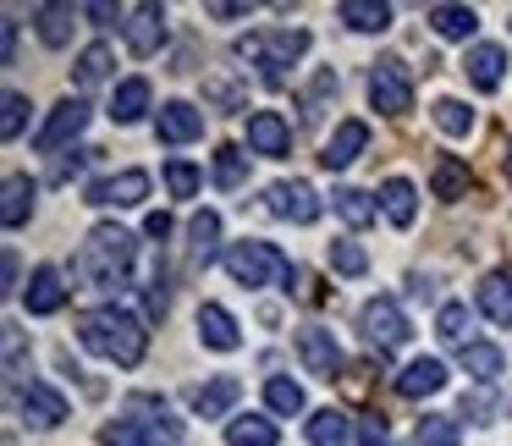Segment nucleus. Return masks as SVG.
<instances>
[{"label": "nucleus", "mask_w": 512, "mask_h": 446, "mask_svg": "<svg viewBox=\"0 0 512 446\" xmlns=\"http://www.w3.org/2000/svg\"><path fill=\"white\" fill-rule=\"evenodd\" d=\"M133 259H138L133 232H122V226H94L83 237L72 270H78V281L89 292H122V287H133Z\"/></svg>", "instance_id": "f257e3e1"}, {"label": "nucleus", "mask_w": 512, "mask_h": 446, "mask_svg": "<svg viewBox=\"0 0 512 446\" xmlns=\"http://www.w3.org/2000/svg\"><path fill=\"white\" fill-rule=\"evenodd\" d=\"M78 342L89 347L94 358H111V364H122V369H133L138 358L149 353L144 320H138L133 309H122V303H105V309H94L89 320L78 325Z\"/></svg>", "instance_id": "f03ea898"}, {"label": "nucleus", "mask_w": 512, "mask_h": 446, "mask_svg": "<svg viewBox=\"0 0 512 446\" xmlns=\"http://www.w3.org/2000/svg\"><path fill=\"white\" fill-rule=\"evenodd\" d=\"M226 276H232L237 287H248V292H254V287H270V281H281V292L298 287V270H292V259L281 254L276 243H254V237L226 248Z\"/></svg>", "instance_id": "7ed1b4c3"}, {"label": "nucleus", "mask_w": 512, "mask_h": 446, "mask_svg": "<svg viewBox=\"0 0 512 446\" xmlns=\"http://www.w3.org/2000/svg\"><path fill=\"white\" fill-rule=\"evenodd\" d=\"M309 50V34L303 28H270V34H248L243 45H237V56H254L259 78L270 83V89H281L287 83V67Z\"/></svg>", "instance_id": "20e7f679"}, {"label": "nucleus", "mask_w": 512, "mask_h": 446, "mask_svg": "<svg viewBox=\"0 0 512 446\" xmlns=\"http://www.w3.org/2000/svg\"><path fill=\"white\" fill-rule=\"evenodd\" d=\"M369 100L380 116H408L413 111V72L402 56H380L369 67Z\"/></svg>", "instance_id": "39448f33"}, {"label": "nucleus", "mask_w": 512, "mask_h": 446, "mask_svg": "<svg viewBox=\"0 0 512 446\" xmlns=\"http://www.w3.org/2000/svg\"><path fill=\"white\" fill-rule=\"evenodd\" d=\"M127 424H133L138 446H182V419H171L166 397H149V391L127 397Z\"/></svg>", "instance_id": "423d86ee"}, {"label": "nucleus", "mask_w": 512, "mask_h": 446, "mask_svg": "<svg viewBox=\"0 0 512 446\" xmlns=\"http://www.w3.org/2000/svg\"><path fill=\"white\" fill-rule=\"evenodd\" d=\"M358 331H364L369 347H380V353H391V347L408 342V314H402L397 298H369L364 309H358Z\"/></svg>", "instance_id": "0eeeda50"}, {"label": "nucleus", "mask_w": 512, "mask_h": 446, "mask_svg": "<svg viewBox=\"0 0 512 446\" xmlns=\"http://www.w3.org/2000/svg\"><path fill=\"white\" fill-rule=\"evenodd\" d=\"M265 204H270V215H281V221H292V226H314V221H320V210H325L320 193H314L309 182H298V177H292V182H270Z\"/></svg>", "instance_id": "6e6552de"}, {"label": "nucleus", "mask_w": 512, "mask_h": 446, "mask_svg": "<svg viewBox=\"0 0 512 446\" xmlns=\"http://www.w3.org/2000/svg\"><path fill=\"white\" fill-rule=\"evenodd\" d=\"M122 34H127V50H133V56H155V50L166 45V6H160V0L127 6Z\"/></svg>", "instance_id": "1a4fd4ad"}, {"label": "nucleus", "mask_w": 512, "mask_h": 446, "mask_svg": "<svg viewBox=\"0 0 512 446\" xmlns=\"http://www.w3.org/2000/svg\"><path fill=\"white\" fill-rule=\"evenodd\" d=\"M83 127H89V105H83V100H61L56 111L45 116V127L34 133V149H39V155H56V149H67L72 138H83Z\"/></svg>", "instance_id": "9d476101"}, {"label": "nucleus", "mask_w": 512, "mask_h": 446, "mask_svg": "<svg viewBox=\"0 0 512 446\" xmlns=\"http://www.w3.org/2000/svg\"><path fill=\"white\" fill-rule=\"evenodd\" d=\"M89 204H100V210H133V204L149 199V171H116V177H100L89 182V193H83Z\"/></svg>", "instance_id": "9b49d317"}, {"label": "nucleus", "mask_w": 512, "mask_h": 446, "mask_svg": "<svg viewBox=\"0 0 512 446\" xmlns=\"http://www.w3.org/2000/svg\"><path fill=\"white\" fill-rule=\"evenodd\" d=\"M298 358H303V369L320 375V380L342 375V347H336V336L325 331V325H303L298 331Z\"/></svg>", "instance_id": "f8f14e48"}, {"label": "nucleus", "mask_w": 512, "mask_h": 446, "mask_svg": "<svg viewBox=\"0 0 512 446\" xmlns=\"http://www.w3.org/2000/svg\"><path fill=\"white\" fill-rule=\"evenodd\" d=\"M248 155H265V160L292 155L287 116H281V111H254V116H248Z\"/></svg>", "instance_id": "ddd939ff"}, {"label": "nucleus", "mask_w": 512, "mask_h": 446, "mask_svg": "<svg viewBox=\"0 0 512 446\" xmlns=\"http://www.w3.org/2000/svg\"><path fill=\"white\" fill-rule=\"evenodd\" d=\"M17 408H23L28 424H39V430H50V424L67 419V397H61L56 386H45V380H28V386H17Z\"/></svg>", "instance_id": "4468645a"}, {"label": "nucleus", "mask_w": 512, "mask_h": 446, "mask_svg": "<svg viewBox=\"0 0 512 446\" xmlns=\"http://www.w3.org/2000/svg\"><path fill=\"white\" fill-rule=\"evenodd\" d=\"M155 138L160 144H193V138H204V111L188 100H166L155 116Z\"/></svg>", "instance_id": "2eb2a0df"}, {"label": "nucleus", "mask_w": 512, "mask_h": 446, "mask_svg": "<svg viewBox=\"0 0 512 446\" xmlns=\"http://www.w3.org/2000/svg\"><path fill=\"white\" fill-rule=\"evenodd\" d=\"M364 144H369V122H336V133L325 138V149H320V166L325 171H342V166H353L358 155H364Z\"/></svg>", "instance_id": "dca6fc26"}, {"label": "nucleus", "mask_w": 512, "mask_h": 446, "mask_svg": "<svg viewBox=\"0 0 512 446\" xmlns=\"http://www.w3.org/2000/svg\"><path fill=\"white\" fill-rule=\"evenodd\" d=\"M23 303H28V314H61V303H67V276H61L56 265H39L34 276H28V287H23Z\"/></svg>", "instance_id": "f3484780"}, {"label": "nucleus", "mask_w": 512, "mask_h": 446, "mask_svg": "<svg viewBox=\"0 0 512 446\" xmlns=\"http://www.w3.org/2000/svg\"><path fill=\"white\" fill-rule=\"evenodd\" d=\"M237 397H243V380L237 375H215V380H204V386H193V413L199 419H226V413L237 408Z\"/></svg>", "instance_id": "a211bd4d"}, {"label": "nucleus", "mask_w": 512, "mask_h": 446, "mask_svg": "<svg viewBox=\"0 0 512 446\" xmlns=\"http://www.w3.org/2000/svg\"><path fill=\"white\" fill-rule=\"evenodd\" d=\"M463 72H468V83H474L479 94H496L501 78H507V50L501 45H474L463 56Z\"/></svg>", "instance_id": "6ab92c4d"}, {"label": "nucleus", "mask_w": 512, "mask_h": 446, "mask_svg": "<svg viewBox=\"0 0 512 446\" xmlns=\"http://www.w3.org/2000/svg\"><path fill=\"white\" fill-rule=\"evenodd\" d=\"M199 342L215 347V353H237V347H243V331H237V320L221 303H199Z\"/></svg>", "instance_id": "aec40b11"}, {"label": "nucleus", "mask_w": 512, "mask_h": 446, "mask_svg": "<svg viewBox=\"0 0 512 446\" xmlns=\"http://www.w3.org/2000/svg\"><path fill=\"white\" fill-rule=\"evenodd\" d=\"M188 248H193V265L210 270L215 259H221V215L215 210H199L188 221Z\"/></svg>", "instance_id": "412c9836"}, {"label": "nucleus", "mask_w": 512, "mask_h": 446, "mask_svg": "<svg viewBox=\"0 0 512 446\" xmlns=\"http://www.w3.org/2000/svg\"><path fill=\"white\" fill-rule=\"evenodd\" d=\"M457 364H463L479 386H496L501 369H507V353H501L496 342H468V347H457Z\"/></svg>", "instance_id": "4be33fe9"}, {"label": "nucleus", "mask_w": 512, "mask_h": 446, "mask_svg": "<svg viewBox=\"0 0 512 446\" xmlns=\"http://www.w3.org/2000/svg\"><path fill=\"white\" fill-rule=\"evenodd\" d=\"M149 100H155V89H149V78H127V83H116V94H111V122H122V127L144 122Z\"/></svg>", "instance_id": "5701e85b"}, {"label": "nucleus", "mask_w": 512, "mask_h": 446, "mask_svg": "<svg viewBox=\"0 0 512 446\" xmlns=\"http://www.w3.org/2000/svg\"><path fill=\"white\" fill-rule=\"evenodd\" d=\"M441 386H446V364H441V358H413V364L397 375L402 397H435Z\"/></svg>", "instance_id": "b1692460"}, {"label": "nucleus", "mask_w": 512, "mask_h": 446, "mask_svg": "<svg viewBox=\"0 0 512 446\" xmlns=\"http://www.w3.org/2000/svg\"><path fill=\"white\" fill-rule=\"evenodd\" d=\"M34 199H39V182H34V177H6V204H0V221H6V232L28 226Z\"/></svg>", "instance_id": "393cba45"}, {"label": "nucleus", "mask_w": 512, "mask_h": 446, "mask_svg": "<svg viewBox=\"0 0 512 446\" xmlns=\"http://www.w3.org/2000/svg\"><path fill=\"white\" fill-rule=\"evenodd\" d=\"M474 303H479V309H485L496 325H512V276L490 270V276L474 287Z\"/></svg>", "instance_id": "a878e982"}, {"label": "nucleus", "mask_w": 512, "mask_h": 446, "mask_svg": "<svg viewBox=\"0 0 512 446\" xmlns=\"http://www.w3.org/2000/svg\"><path fill=\"white\" fill-rule=\"evenodd\" d=\"M380 204H386V221L408 232V226H413V215H419V188H413L408 177H391L386 188H380Z\"/></svg>", "instance_id": "bb28decb"}, {"label": "nucleus", "mask_w": 512, "mask_h": 446, "mask_svg": "<svg viewBox=\"0 0 512 446\" xmlns=\"http://www.w3.org/2000/svg\"><path fill=\"white\" fill-rule=\"evenodd\" d=\"M83 17V6H34V23H39V39L50 50H61L72 39V23Z\"/></svg>", "instance_id": "cd10ccee"}, {"label": "nucleus", "mask_w": 512, "mask_h": 446, "mask_svg": "<svg viewBox=\"0 0 512 446\" xmlns=\"http://www.w3.org/2000/svg\"><path fill=\"white\" fill-rule=\"evenodd\" d=\"M336 17H342L353 34H386L391 28V6H375V0H342Z\"/></svg>", "instance_id": "c85d7f7f"}, {"label": "nucleus", "mask_w": 512, "mask_h": 446, "mask_svg": "<svg viewBox=\"0 0 512 446\" xmlns=\"http://www.w3.org/2000/svg\"><path fill=\"white\" fill-rule=\"evenodd\" d=\"M111 67H116L111 45H83V50H78V67H72V78H78V89H100V83L111 78Z\"/></svg>", "instance_id": "c756f323"}, {"label": "nucleus", "mask_w": 512, "mask_h": 446, "mask_svg": "<svg viewBox=\"0 0 512 446\" xmlns=\"http://www.w3.org/2000/svg\"><path fill=\"white\" fill-rule=\"evenodd\" d=\"M430 28L441 39H468L479 28V12H474V6H446V0H441V6H430Z\"/></svg>", "instance_id": "7c9ffc66"}, {"label": "nucleus", "mask_w": 512, "mask_h": 446, "mask_svg": "<svg viewBox=\"0 0 512 446\" xmlns=\"http://www.w3.org/2000/svg\"><path fill=\"white\" fill-rule=\"evenodd\" d=\"M276 441H281V430L270 419H259V413L226 424V446H276Z\"/></svg>", "instance_id": "2f4dec72"}, {"label": "nucleus", "mask_w": 512, "mask_h": 446, "mask_svg": "<svg viewBox=\"0 0 512 446\" xmlns=\"http://www.w3.org/2000/svg\"><path fill=\"white\" fill-rule=\"evenodd\" d=\"M303 435H309V446H347V413H336V408L309 413Z\"/></svg>", "instance_id": "473e14b6"}, {"label": "nucleus", "mask_w": 512, "mask_h": 446, "mask_svg": "<svg viewBox=\"0 0 512 446\" xmlns=\"http://www.w3.org/2000/svg\"><path fill=\"white\" fill-rule=\"evenodd\" d=\"M430 188H435V199H463L468 193V166L457 155H441L435 171H430Z\"/></svg>", "instance_id": "72a5a7b5"}, {"label": "nucleus", "mask_w": 512, "mask_h": 446, "mask_svg": "<svg viewBox=\"0 0 512 446\" xmlns=\"http://www.w3.org/2000/svg\"><path fill=\"white\" fill-rule=\"evenodd\" d=\"M342 89V78H336V67H320L314 72V83L303 89V122H320L325 105H331V94Z\"/></svg>", "instance_id": "f704fd0d"}, {"label": "nucleus", "mask_w": 512, "mask_h": 446, "mask_svg": "<svg viewBox=\"0 0 512 446\" xmlns=\"http://www.w3.org/2000/svg\"><path fill=\"white\" fill-rule=\"evenodd\" d=\"M435 336L446 347H468V303H441L435 309Z\"/></svg>", "instance_id": "c9c22d12"}, {"label": "nucleus", "mask_w": 512, "mask_h": 446, "mask_svg": "<svg viewBox=\"0 0 512 446\" xmlns=\"http://www.w3.org/2000/svg\"><path fill=\"white\" fill-rule=\"evenodd\" d=\"M248 182V155L237 144H226V149H215V188H243Z\"/></svg>", "instance_id": "e433bc0d"}, {"label": "nucleus", "mask_w": 512, "mask_h": 446, "mask_svg": "<svg viewBox=\"0 0 512 446\" xmlns=\"http://www.w3.org/2000/svg\"><path fill=\"white\" fill-rule=\"evenodd\" d=\"M419 446H463V424L446 413H424L419 419Z\"/></svg>", "instance_id": "4c0bfd02"}, {"label": "nucleus", "mask_w": 512, "mask_h": 446, "mask_svg": "<svg viewBox=\"0 0 512 446\" xmlns=\"http://www.w3.org/2000/svg\"><path fill=\"white\" fill-rule=\"evenodd\" d=\"M265 402H270V413H303V386L298 380H287V375H270L265 380Z\"/></svg>", "instance_id": "58836bf2"}, {"label": "nucleus", "mask_w": 512, "mask_h": 446, "mask_svg": "<svg viewBox=\"0 0 512 446\" xmlns=\"http://www.w3.org/2000/svg\"><path fill=\"white\" fill-rule=\"evenodd\" d=\"M199 182H204V171L193 166V160H182V155L166 160V188H171V199H193V193H199Z\"/></svg>", "instance_id": "ea45409f"}, {"label": "nucleus", "mask_w": 512, "mask_h": 446, "mask_svg": "<svg viewBox=\"0 0 512 446\" xmlns=\"http://www.w3.org/2000/svg\"><path fill=\"white\" fill-rule=\"evenodd\" d=\"M336 215H342L347 226H369L375 221V204H369V193L364 188H336Z\"/></svg>", "instance_id": "a19ab883"}, {"label": "nucleus", "mask_w": 512, "mask_h": 446, "mask_svg": "<svg viewBox=\"0 0 512 446\" xmlns=\"http://www.w3.org/2000/svg\"><path fill=\"white\" fill-rule=\"evenodd\" d=\"M435 127H441V133L446 138H463L468 133V127H474V111H468V105L463 100H435Z\"/></svg>", "instance_id": "79ce46f5"}, {"label": "nucleus", "mask_w": 512, "mask_h": 446, "mask_svg": "<svg viewBox=\"0 0 512 446\" xmlns=\"http://www.w3.org/2000/svg\"><path fill=\"white\" fill-rule=\"evenodd\" d=\"M0 138H17L28 127V111H34V105H28V94H17V89H6V100H0Z\"/></svg>", "instance_id": "37998d69"}, {"label": "nucleus", "mask_w": 512, "mask_h": 446, "mask_svg": "<svg viewBox=\"0 0 512 446\" xmlns=\"http://www.w3.org/2000/svg\"><path fill=\"white\" fill-rule=\"evenodd\" d=\"M331 270H336V276H364L369 254L358 243H331Z\"/></svg>", "instance_id": "c03bdc74"}, {"label": "nucleus", "mask_w": 512, "mask_h": 446, "mask_svg": "<svg viewBox=\"0 0 512 446\" xmlns=\"http://www.w3.org/2000/svg\"><path fill=\"white\" fill-rule=\"evenodd\" d=\"M89 160H94V149H72V160L61 155L56 166H50V182H72V177H78L83 166H89Z\"/></svg>", "instance_id": "a18cd8bd"}, {"label": "nucleus", "mask_w": 512, "mask_h": 446, "mask_svg": "<svg viewBox=\"0 0 512 446\" xmlns=\"http://www.w3.org/2000/svg\"><path fill=\"white\" fill-rule=\"evenodd\" d=\"M204 17H215V23H237V17H248V6H243V0H210Z\"/></svg>", "instance_id": "49530a36"}, {"label": "nucleus", "mask_w": 512, "mask_h": 446, "mask_svg": "<svg viewBox=\"0 0 512 446\" xmlns=\"http://www.w3.org/2000/svg\"><path fill=\"white\" fill-rule=\"evenodd\" d=\"M100 441L105 446H138V435H133V424H127V419H116V424H105V430H100Z\"/></svg>", "instance_id": "de8ad7c7"}, {"label": "nucleus", "mask_w": 512, "mask_h": 446, "mask_svg": "<svg viewBox=\"0 0 512 446\" xmlns=\"http://www.w3.org/2000/svg\"><path fill=\"white\" fill-rule=\"evenodd\" d=\"M210 100H221L226 111H237V105H243V89H237V83H226V78H215L210 83Z\"/></svg>", "instance_id": "09e8293b"}, {"label": "nucleus", "mask_w": 512, "mask_h": 446, "mask_svg": "<svg viewBox=\"0 0 512 446\" xmlns=\"http://www.w3.org/2000/svg\"><path fill=\"white\" fill-rule=\"evenodd\" d=\"M358 446H386V419H358Z\"/></svg>", "instance_id": "8fccbe9b"}, {"label": "nucleus", "mask_w": 512, "mask_h": 446, "mask_svg": "<svg viewBox=\"0 0 512 446\" xmlns=\"http://www.w3.org/2000/svg\"><path fill=\"white\" fill-rule=\"evenodd\" d=\"M463 413H479V424H490V413H501L496 397H463Z\"/></svg>", "instance_id": "3c124183"}, {"label": "nucleus", "mask_w": 512, "mask_h": 446, "mask_svg": "<svg viewBox=\"0 0 512 446\" xmlns=\"http://www.w3.org/2000/svg\"><path fill=\"white\" fill-rule=\"evenodd\" d=\"M83 17H94V23H122L127 12H116V6H105V0H94V6H83Z\"/></svg>", "instance_id": "603ef678"}, {"label": "nucleus", "mask_w": 512, "mask_h": 446, "mask_svg": "<svg viewBox=\"0 0 512 446\" xmlns=\"http://www.w3.org/2000/svg\"><path fill=\"white\" fill-rule=\"evenodd\" d=\"M144 232L155 237V243H166V237H171V215H149V221H144Z\"/></svg>", "instance_id": "864d4df0"}, {"label": "nucleus", "mask_w": 512, "mask_h": 446, "mask_svg": "<svg viewBox=\"0 0 512 446\" xmlns=\"http://www.w3.org/2000/svg\"><path fill=\"white\" fill-rule=\"evenodd\" d=\"M17 61V23H6V67Z\"/></svg>", "instance_id": "5fc2aeb1"}, {"label": "nucleus", "mask_w": 512, "mask_h": 446, "mask_svg": "<svg viewBox=\"0 0 512 446\" xmlns=\"http://www.w3.org/2000/svg\"><path fill=\"white\" fill-rule=\"evenodd\" d=\"M17 276H23V270H17V254H6V292H17Z\"/></svg>", "instance_id": "6e6d98bb"}, {"label": "nucleus", "mask_w": 512, "mask_h": 446, "mask_svg": "<svg viewBox=\"0 0 512 446\" xmlns=\"http://www.w3.org/2000/svg\"><path fill=\"white\" fill-rule=\"evenodd\" d=\"M507 177H512V155H507Z\"/></svg>", "instance_id": "4d7b16f0"}]
</instances>
